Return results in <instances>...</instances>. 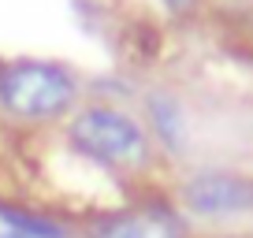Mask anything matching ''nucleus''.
I'll return each mask as SVG.
<instances>
[{"label": "nucleus", "mask_w": 253, "mask_h": 238, "mask_svg": "<svg viewBox=\"0 0 253 238\" xmlns=\"http://www.w3.org/2000/svg\"><path fill=\"white\" fill-rule=\"evenodd\" d=\"M0 220L8 223L11 235H19V238H67L56 223L38 220V216H26V212H8V208H0Z\"/></svg>", "instance_id": "5"}, {"label": "nucleus", "mask_w": 253, "mask_h": 238, "mask_svg": "<svg viewBox=\"0 0 253 238\" xmlns=\"http://www.w3.org/2000/svg\"><path fill=\"white\" fill-rule=\"evenodd\" d=\"M164 4H168V8H171V11H182V8H190L194 0H164Z\"/></svg>", "instance_id": "6"}, {"label": "nucleus", "mask_w": 253, "mask_h": 238, "mask_svg": "<svg viewBox=\"0 0 253 238\" xmlns=\"http://www.w3.org/2000/svg\"><path fill=\"white\" fill-rule=\"evenodd\" d=\"M0 238H19V235H0Z\"/></svg>", "instance_id": "7"}, {"label": "nucleus", "mask_w": 253, "mask_h": 238, "mask_svg": "<svg viewBox=\"0 0 253 238\" xmlns=\"http://www.w3.org/2000/svg\"><path fill=\"white\" fill-rule=\"evenodd\" d=\"M182 205L201 220H227L253 212V179L238 171H198L179 190Z\"/></svg>", "instance_id": "3"}, {"label": "nucleus", "mask_w": 253, "mask_h": 238, "mask_svg": "<svg viewBox=\"0 0 253 238\" xmlns=\"http://www.w3.org/2000/svg\"><path fill=\"white\" fill-rule=\"evenodd\" d=\"M79 86L63 67L41 60H19L0 67V104L19 119H60L71 112Z\"/></svg>", "instance_id": "2"}, {"label": "nucleus", "mask_w": 253, "mask_h": 238, "mask_svg": "<svg viewBox=\"0 0 253 238\" xmlns=\"http://www.w3.org/2000/svg\"><path fill=\"white\" fill-rule=\"evenodd\" d=\"M89 238H186V227L164 205H134L123 212L101 216Z\"/></svg>", "instance_id": "4"}, {"label": "nucleus", "mask_w": 253, "mask_h": 238, "mask_svg": "<svg viewBox=\"0 0 253 238\" xmlns=\"http://www.w3.org/2000/svg\"><path fill=\"white\" fill-rule=\"evenodd\" d=\"M71 145L89 157L93 164L108 167V171H126L134 175L142 167H149L153 160V142L145 134V127L138 119H130L126 112L108 108V104H89L67 127Z\"/></svg>", "instance_id": "1"}]
</instances>
